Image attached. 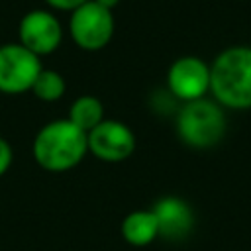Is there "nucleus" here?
<instances>
[{"label":"nucleus","mask_w":251,"mask_h":251,"mask_svg":"<svg viewBox=\"0 0 251 251\" xmlns=\"http://www.w3.org/2000/svg\"><path fill=\"white\" fill-rule=\"evenodd\" d=\"M116 29V20L112 10L102 8L94 0H88L69 18V35L84 51H100L104 49Z\"/></svg>","instance_id":"obj_4"},{"label":"nucleus","mask_w":251,"mask_h":251,"mask_svg":"<svg viewBox=\"0 0 251 251\" xmlns=\"http://www.w3.org/2000/svg\"><path fill=\"white\" fill-rule=\"evenodd\" d=\"M120 231L131 247H145L159 237L157 218L151 210H133L122 220Z\"/></svg>","instance_id":"obj_10"},{"label":"nucleus","mask_w":251,"mask_h":251,"mask_svg":"<svg viewBox=\"0 0 251 251\" xmlns=\"http://www.w3.org/2000/svg\"><path fill=\"white\" fill-rule=\"evenodd\" d=\"M63 41V25L51 10H29L18 24V43L37 57L51 55Z\"/></svg>","instance_id":"obj_7"},{"label":"nucleus","mask_w":251,"mask_h":251,"mask_svg":"<svg viewBox=\"0 0 251 251\" xmlns=\"http://www.w3.org/2000/svg\"><path fill=\"white\" fill-rule=\"evenodd\" d=\"M67 120L88 133L104 120V106H102L100 98H96L92 94H82V96L75 98L73 104L69 106Z\"/></svg>","instance_id":"obj_11"},{"label":"nucleus","mask_w":251,"mask_h":251,"mask_svg":"<svg viewBox=\"0 0 251 251\" xmlns=\"http://www.w3.org/2000/svg\"><path fill=\"white\" fill-rule=\"evenodd\" d=\"M43 69L41 57L25 49L22 43L0 45V92L24 94L31 92V86Z\"/></svg>","instance_id":"obj_5"},{"label":"nucleus","mask_w":251,"mask_h":251,"mask_svg":"<svg viewBox=\"0 0 251 251\" xmlns=\"http://www.w3.org/2000/svg\"><path fill=\"white\" fill-rule=\"evenodd\" d=\"M88 153L104 163H120L135 151V133L120 120L104 118L94 129L86 133Z\"/></svg>","instance_id":"obj_8"},{"label":"nucleus","mask_w":251,"mask_h":251,"mask_svg":"<svg viewBox=\"0 0 251 251\" xmlns=\"http://www.w3.org/2000/svg\"><path fill=\"white\" fill-rule=\"evenodd\" d=\"M210 92L222 108H251V47L224 49L210 65Z\"/></svg>","instance_id":"obj_2"},{"label":"nucleus","mask_w":251,"mask_h":251,"mask_svg":"<svg viewBox=\"0 0 251 251\" xmlns=\"http://www.w3.org/2000/svg\"><path fill=\"white\" fill-rule=\"evenodd\" d=\"M175 127L184 145L192 149H210L222 141L227 122L224 108L216 100L204 96L180 106Z\"/></svg>","instance_id":"obj_3"},{"label":"nucleus","mask_w":251,"mask_h":251,"mask_svg":"<svg viewBox=\"0 0 251 251\" xmlns=\"http://www.w3.org/2000/svg\"><path fill=\"white\" fill-rule=\"evenodd\" d=\"M49 8L57 10V12H75L76 8H80L82 4H86L88 0H43Z\"/></svg>","instance_id":"obj_14"},{"label":"nucleus","mask_w":251,"mask_h":251,"mask_svg":"<svg viewBox=\"0 0 251 251\" xmlns=\"http://www.w3.org/2000/svg\"><path fill=\"white\" fill-rule=\"evenodd\" d=\"M167 90L180 102L204 98L210 92V65L196 55L175 59L167 71Z\"/></svg>","instance_id":"obj_6"},{"label":"nucleus","mask_w":251,"mask_h":251,"mask_svg":"<svg viewBox=\"0 0 251 251\" xmlns=\"http://www.w3.org/2000/svg\"><path fill=\"white\" fill-rule=\"evenodd\" d=\"M12 161H14V149H12V145L4 137H0V176L6 175V171L12 167Z\"/></svg>","instance_id":"obj_13"},{"label":"nucleus","mask_w":251,"mask_h":251,"mask_svg":"<svg viewBox=\"0 0 251 251\" xmlns=\"http://www.w3.org/2000/svg\"><path fill=\"white\" fill-rule=\"evenodd\" d=\"M96 4H100L102 8H106V10H114L122 0H94Z\"/></svg>","instance_id":"obj_15"},{"label":"nucleus","mask_w":251,"mask_h":251,"mask_svg":"<svg viewBox=\"0 0 251 251\" xmlns=\"http://www.w3.org/2000/svg\"><path fill=\"white\" fill-rule=\"evenodd\" d=\"M151 212L157 218L159 237H165L171 241H180L194 227V212L188 206V202L178 196L159 198L153 204Z\"/></svg>","instance_id":"obj_9"},{"label":"nucleus","mask_w":251,"mask_h":251,"mask_svg":"<svg viewBox=\"0 0 251 251\" xmlns=\"http://www.w3.org/2000/svg\"><path fill=\"white\" fill-rule=\"evenodd\" d=\"M67 90V80L61 73L53 71V69H41L33 86H31V92L37 100L41 102H57L59 98H63Z\"/></svg>","instance_id":"obj_12"},{"label":"nucleus","mask_w":251,"mask_h":251,"mask_svg":"<svg viewBox=\"0 0 251 251\" xmlns=\"http://www.w3.org/2000/svg\"><path fill=\"white\" fill-rule=\"evenodd\" d=\"M31 153L35 163L49 173H65L80 165L88 153L86 131L67 118L47 122L33 137Z\"/></svg>","instance_id":"obj_1"}]
</instances>
